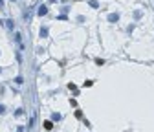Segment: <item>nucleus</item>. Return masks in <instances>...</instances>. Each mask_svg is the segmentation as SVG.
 Listing matches in <instances>:
<instances>
[{
  "label": "nucleus",
  "mask_w": 154,
  "mask_h": 132,
  "mask_svg": "<svg viewBox=\"0 0 154 132\" xmlns=\"http://www.w3.org/2000/svg\"><path fill=\"white\" fill-rule=\"evenodd\" d=\"M51 127H53L51 121H44V128H46V130H51Z\"/></svg>",
  "instance_id": "obj_1"
}]
</instances>
